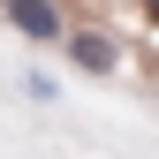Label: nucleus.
<instances>
[{
	"label": "nucleus",
	"instance_id": "7ed1b4c3",
	"mask_svg": "<svg viewBox=\"0 0 159 159\" xmlns=\"http://www.w3.org/2000/svg\"><path fill=\"white\" fill-rule=\"evenodd\" d=\"M144 8H152V23H159V0H144Z\"/></svg>",
	"mask_w": 159,
	"mask_h": 159
},
{
	"label": "nucleus",
	"instance_id": "f03ea898",
	"mask_svg": "<svg viewBox=\"0 0 159 159\" xmlns=\"http://www.w3.org/2000/svg\"><path fill=\"white\" fill-rule=\"evenodd\" d=\"M68 61L84 68V76H114V68H121V46H114L106 30H76L68 38Z\"/></svg>",
	"mask_w": 159,
	"mask_h": 159
},
{
	"label": "nucleus",
	"instance_id": "f257e3e1",
	"mask_svg": "<svg viewBox=\"0 0 159 159\" xmlns=\"http://www.w3.org/2000/svg\"><path fill=\"white\" fill-rule=\"evenodd\" d=\"M0 15H8L30 46H53V38H61V8H53V0H0Z\"/></svg>",
	"mask_w": 159,
	"mask_h": 159
}]
</instances>
